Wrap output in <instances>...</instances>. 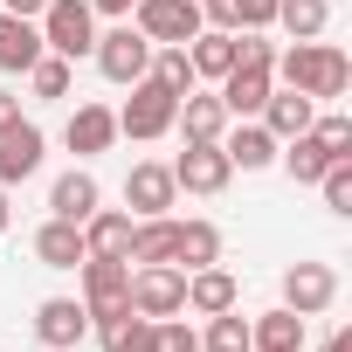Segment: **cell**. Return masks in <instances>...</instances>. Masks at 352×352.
<instances>
[{
	"label": "cell",
	"mask_w": 352,
	"mask_h": 352,
	"mask_svg": "<svg viewBox=\"0 0 352 352\" xmlns=\"http://www.w3.org/2000/svg\"><path fill=\"white\" fill-rule=\"evenodd\" d=\"M83 331H90L83 297H42V304H35V338H42L49 352H76Z\"/></svg>",
	"instance_id": "obj_10"
},
{
	"label": "cell",
	"mask_w": 352,
	"mask_h": 352,
	"mask_svg": "<svg viewBox=\"0 0 352 352\" xmlns=\"http://www.w3.org/2000/svg\"><path fill=\"white\" fill-rule=\"evenodd\" d=\"M235 28L270 35V28H276V0H235Z\"/></svg>",
	"instance_id": "obj_35"
},
{
	"label": "cell",
	"mask_w": 352,
	"mask_h": 352,
	"mask_svg": "<svg viewBox=\"0 0 352 352\" xmlns=\"http://www.w3.org/2000/svg\"><path fill=\"white\" fill-rule=\"evenodd\" d=\"M28 90H35V97H42V104H56V97H69V63H63V56H49V49H42V56H35V63H28Z\"/></svg>",
	"instance_id": "obj_31"
},
{
	"label": "cell",
	"mask_w": 352,
	"mask_h": 352,
	"mask_svg": "<svg viewBox=\"0 0 352 352\" xmlns=\"http://www.w3.org/2000/svg\"><path fill=\"white\" fill-rule=\"evenodd\" d=\"M83 249H90V256H124V249H131V214H124V208H97V214L83 221Z\"/></svg>",
	"instance_id": "obj_26"
},
{
	"label": "cell",
	"mask_w": 352,
	"mask_h": 352,
	"mask_svg": "<svg viewBox=\"0 0 352 352\" xmlns=\"http://www.w3.org/2000/svg\"><path fill=\"white\" fill-rule=\"evenodd\" d=\"M318 352H352V331H345V324H338V331H331V338H324V345H318Z\"/></svg>",
	"instance_id": "obj_39"
},
{
	"label": "cell",
	"mask_w": 352,
	"mask_h": 352,
	"mask_svg": "<svg viewBox=\"0 0 352 352\" xmlns=\"http://www.w3.org/2000/svg\"><path fill=\"white\" fill-rule=\"evenodd\" d=\"M76 276H83V311H90V324H111V318L131 311V263H124V256H83Z\"/></svg>",
	"instance_id": "obj_3"
},
{
	"label": "cell",
	"mask_w": 352,
	"mask_h": 352,
	"mask_svg": "<svg viewBox=\"0 0 352 352\" xmlns=\"http://www.w3.org/2000/svg\"><path fill=\"white\" fill-rule=\"evenodd\" d=\"M131 28H138L152 49H187L208 21H201V0H138V8H131Z\"/></svg>",
	"instance_id": "obj_5"
},
{
	"label": "cell",
	"mask_w": 352,
	"mask_h": 352,
	"mask_svg": "<svg viewBox=\"0 0 352 352\" xmlns=\"http://www.w3.org/2000/svg\"><path fill=\"white\" fill-rule=\"evenodd\" d=\"M159 352H201V331L180 318H159Z\"/></svg>",
	"instance_id": "obj_36"
},
{
	"label": "cell",
	"mask_w": 352,
	"mask_h": 352,
	"mask_svg": "<svg viewBox=\"0 0 352 352\" xmlns=\"http://www.w3.org/2000/svg\"><path fill=\"white\" fill-rule=\"evenodd\" d=\"M35 28H42V49L63 56V63H83L97 49V8L90 0H49L35 14Z\"/></svg>",
	"instance_id": "obj_2"
},
{
	"label": "cell",
	"mask_w": 352,
	"mask_h": 352,
	"mask_svg": "<svg viewBox=\"0 0 352 352\" xmlns=\"http://www.w3.org/2000/svg\"><path fill=\"white\" fill-rule=\"evenodd\" d=\"M214 90H221L228 118H256V111H263V97L276 90V76H270V63H235V69H228Z\"/></svg>",
	"instance_id": "obj_15"
},
{
	"label": "cell",
	"mask_w": 352,
	"mask_h": 352,
	"mask_svg": "<svg viewBox=\"0 0 352 352\" xmlns=\"http://www.w3.org/2000/svg\"><path fill=\"white\" fill-rule=\"evenodd\" d=\"M221 152H228V166H242V173L276 166V138L263 131V118H242L235 131H221Z\"/></svg>",
	"instance_id": "obj_20"
},
{
	"label": "cell",
	"mask_w": 352,
	"mask_h": 352,
	"mask_svg": "<svg viewBox=\"0 0 352 352\" xmlns=\"http://www.w3.org/2000/svg\"><path fill=\"white\" fill-rule=\"evenodd\" d=\"M14 124H21V97H14V90H0V131H14Z\"/></svg>",
	"instance_id": "obj_37"
},
{
	"label": "cell",
	"mask_w": 352,
	"mask_h": 352,
	"mask_svg": "<svg viewBox=\"0 0 352 352\" xmlns=\"http://www.w3.org/2000/svg\"><path fill=\"white\" fill-rule=\"evenodd\" d=\"M173 201H180V187H173V166H159V159H138L131 173H124V208L145 221V214H166Z\"/></svg>",
	"instance_id": "obj_11"
},
{
	"label": "cell",
	"mask_w": 352,
	"mask_h": 352,
	"mask_svg": "<svg viewBox=\"0 0 352 352\" xmlns=\"http://www.w3.org/2000/svg\"><path fill=\"white\" fill-rule=\"evenodd\" d=\"M97 208H104V187H97V173H90V166H69L63 180L49 187V214H56V221H76V228H83Z\"/></svg>",
	"instance_id": "obj_13"
},
{
	"label": "cell",
	"mask_w": 352,
	"mask_h": 352,
	"mask_svg": "<svg viewBox=\"0 0 352 352\" xmlns=\"http://www.w3.org/2000/svg\"><path fill=\"white\" fill-rule=\"evenodd\" d=\"M201 352H256V345H249V318H242V304L208 318V338H201Z\"/></svg>",
	"instance_id": "obj_30"
},
{
	"label": "cell",
	"mask_w": 352,
	"mask_h": 352,
	"mask_svg": "<svg viewBox=\"0 0 352 352\" xmlns=\"http://www.w3.org/2000/svg\"><path fill=\"white\" fill-rule=\"evenodd\" d=\"M131 311L138 318H180L187 311V270L180 263H145V270H131Z\"/></svg>",
	"instance_id": "obj_6"
},
{
	"label": "cell",
	"mask_w": 352,
	"mask_h": 352,
	"mask_svg": "<svg viewBox=\"0 0 352 352\" xmlns=\"http://www.w3.org/2000/svg\"><path fill=\"white\" fill-rule=\"evenodd\" d=\"M90 8H97V14H111V21H131L138 0H90Z\"/></svg>",
	"instance_id": "obj_38"
},
{
	"label": "cell",
	"mask_w": 352,
	"mask_h": 352,
	"mask_svg": "<svg viewBox=\"0 0 352 352\" xmlns=\"http://www.w3.org/2000/svg\"><path fill=\"white\" fill-rule=\"evenodd\" d=\"M173 131H180V138H221V131H228V104H221V90H187L180 111H173Z\"/></svg>",
	"instance_id": "obj_17"
},
{
	"label": "cell",
	"mask_w": 352,
	"mask_h": 352,
	"mask_svg": "<svg viewBox=\"0 0 352 352\" xmlns=\"http://www.w3.org/2000/svg\"><path fill=\"white\" fill-rule=\"evenodd\" d=\"M324 21H331V0H276V28L290 42H318Z\"/></svg>",
	"instance_id": "obj_29"
},
{
	"label": "cell",
	"mask_w": 352,
	"mask_h": 352,
	"mask_svg": "<svg viewBox=\"0 0 352 352\" xmlns=\"http://www.w3.org/2000/svg\"><path fill=\"white\" fill-rule=\"evenodd\" d=\"M42 152H49V138H42L35 118H21L14 131H0V187H21L28 173H42Z\"/></svg>",
	"instance_id": "obj_12"
},
{
	"label": "cell",
	"mask_w": 352,
	"mask_h": 352,
	"mask_svg": "<svg viewBox=\"0 0 352 352\" xmlns=\"http://www.w3.org/2000/svg\"><path fill=\"white\" fill-rule=\"evenodd\" d=\"M249 345H256V352H304V318H297L290 304H276V311L249 318Z\"/></svg>",
	"instance_id": "obj_22"
},
{
	"label": "cell",
	"mask_w": 352,
	"mask_h": 352,
	"mask_svg": "<svg viewBox=\"0 0 352 352\" xmlns=\"http://www.w3.org/2000/svg\"><path fill=\"white\" fill-rule=\"evenodd\" d=\"M152 83H166L173 97H187L194 90V63H187V49H152V69H145Z\"/></svg>",
	"instance_id": "obj_32"
},
{
	"label": "cell",
	"mask_w": 352,
	"mask_h": 352,
	"mask_svg": "<svg viewBox=\"0 0 352 352\" xmlns=\"http://www.w3.org/2000/svg\"><path fill=\"white\" fill-rule=\"evenodd\" d=\"M173 263H180V270L221 263V228L214 221H180V235H173Z\"/></svg>",
	"instance_id": "obj_25"
},
{
	"label": "cell",
	"mask_w": 352,
	"mask_h": 352,
	"mask_svg": "<svg viewBox=\"0 0 352 352\" xmlns=\"http://www.w3.org/2000/svg\"><path fill=\"white\" fill-rule=\"evenodd\" d=\"M97 338H104V352H159V324H152V318H138V311H124V318L97 324Z\"/></svg>",
	"instance_id": "obj_28"
},
{
	"label": "cell",
	"mask_w": 352,
	"mask_h": 352,
	"mask_svg": "<svg viewBox=\"0 0 352 352\" xmlns=\"http://www.w3.org/2000/svg\"><path fill=\"white\" fill-rule=\"evenodd\" d=\"M318 194H324L331 214H352V159H331V166L318 173Z\"/></svg>",
	"instance_id": "obj_33"
},
{
	"label": "cell",
	"mask_w": 352,
	"mask_h": 352,
	"mask_svg": "<svg viewBox=\"0 0 352 352\" xmlns=\"http://www.w3.org/2000/svg\"><path fill=\"white\" fill-rule=\"evenodd\" d=\"M270 76H276L283 90H304L311 104H338V97L352 90V63H345V49H331V42H290V49L270 63Z\"/></svg>",
	"instance_id": "obj_1"
},
{
	"label": "cell",
	"mask_w": 352,
	"mask_h": 352,
	"mask_svg": "<svg viewBox=\"0 0 352 352\" xmlns=\"http://www.w3.org/2000/svg\"><path fill=\"white\" fill-rule=\"evenodd\" d=\"M42 56V28L28 14H0V76H28V63Z\"/></svg>",
	"instance_id": "obj_23"
},
{
	"label": "cell",
	"mask_w": 352,
	"mask_h": 352,
	"mask_svg": "<svg viewBox=\"0 0 352 352\" xmlns=\"http://www.w3.org/2000/svg\"><path fill=\"white\" fill-rule=\"evenodd\" d=\"M235 304H242V283H235L221 263L187 270V311H194V318H214V311H235Z\"/></svg>",
	"instance_id": "obj_16"
},
{
	"label": "cell",
	"mask_w": 352,
	"mask_h": 352,
	"mask_svg": "<svg viewBox=\"0 0 352 352\" xmlns=\"http://www.w3.org/2000/svg\"><path fill=\"white\" fill-rule=\"evenodd\" d=\"M283 304H290L297 318L331 311V304H338V270H331V263H290V270H283Z\"/></svg>",
	"instance_id": "obj_9"
},
{
	"label": "cell",
	"mask_w": 352,
	"mask_h": 352,
	"mask_svg": "<svg viewBox=\"0 0 352 352\" xmlns=\"http://www.w3.org/2000/svg\"><path fill=\"white\" fill-rule=\"evenodd\" d=\"M8 221H14V208H8V187H0V235H8Z\"/></svg>",
	"instance_id": "obj_41"
},
{
	"label": "cell",
	"mask_w": 352,
	"mask_h": 352,
	"mask_svg": "<svg viewBox=\"0 0 352 352\" xmlns=\"http://www.w3.org/2000/svg\"><path fill=\"white\" fill-rule=\"evenodd\" d=\"M97 69H104V83H138L145 69H152V42L131 28V21H118V28H104L97 35Z\"/></svg>",
	"instance_id": "obj_8"
},
{
	"label": "cell",
	"mask_w": 352,
	"mask_h": 352,
	"mask_svg": "<svg viewBox=\"0 0 352 352\" xmlns=\"http://www.w3.org/2000/svg\"><path fill=\"white\" fill-rule=\"evenodd\" d=\"M311 138H318L331 159H352V118H345V111H324V118H311Z\"/></svg>",
	"instance_id": "obj_34"
},
{
	"label": "cell",
	"mask_w": 352,
	"mask_h": 352,
	"mask_svg": "<svg viewBox=\"0 0 352 352\" xmlns=\"http://www.w3.org/2000/svg\"><path fill=\"white\" fill-rule=\"evenodd\" d=\"M131 97H124V111H118V131L131 138V145H152V138H166L173 131V111H180V97H173L166 83H152V76H138V83H124Z\"/></svg>",
	"instance_id": "obj_4"
},
{
	"label": "cell",
	"mask_w": 352,
	"mask_h": 352,
	"mask_svg": "<svg viewBox=\"0 0 352 352\" xmlns=\"http://www.w3.org/2000/svg\"><path fill=\"white\" fill-rule=\"evenodd\" d=\"M256 118H263V131H270V138L283 145V138H297V131H311V118H318V104H311L304 90H270Z\"/></svg>",
	"instance_id": "obj_18"
},
{
	"label": "cell",
	"mask_w": 352,
	"mask_h": 352,
	"mask_svg": "<svg viewBox=\"0 0 352 352\" xmlns=\"http://www.w3.org/2000/svg\"><path fill=\"white\" fill-rule=\"evenodd\" d=\"M83 256H90V249H83V228H76V221H56V214H49V221L35 228V263H42V270H76Z\"/></svg>",
	"instance_id": "obj_21"
},
{
	"label": "cell",
	"mask_w": 352,
	"mask_h": 352,
	"mask_svg": "<svg viewBox=\"0 0 352 352\" xmlns=\"http://www.w3.org/2000/svg\"><path fill=\"white\" fill-rule=\"evenodd\" d=\"M111 138H118V111H111V104H76V111H69V124H63V145H69L76 159L111 152Z\"/></svg>",
	"instance_id": "obj_14"
},
{
	"label": "cell",
	"mask_w": 352,
	"mask_h": 352,
	"mask_svg": "<svg viewBox=\"0 0 352 352\" xmlns=\"http://www.w3.org/2000/svg\"><path fill=\"white\" fill-rule=\"evenodd\" d=\"M173 235H180V221L173 214H145V221H131V249H124V263H173Z\"/></svg>",
	"instance_id": "obj_24"
},
{
	"label": "cell",
	"mask_w": 352,
	"mask_h": 352,
	"mask_svg": "<svg viewBox=\"0 0 352 352\" xmlns=\"http://www.w3.org/2000/svg\"><path fill=\"white\" fill-rule=\"evenodd\" d=\"M187 63H194V83H221L235 69V28H201L187 42Z\"/></svg>",
	"instance_id": "obj_19"
},
{
	"label": "cell",
	"mask_w": 352,
	"mask_h": 352,
	"mask_svg": "<svg viewBox=\"0 0 352 352\" xmlns=\"http://www.w3.org/2000/svg\"><path fill=\"white\" fill-rule=\"evenodd\" d=\"M276 159H283V173H290L297 187H318V173L331 166V152H324V145H318L311 131H297V138H283V145H276Z\"/></svg>",
	"instance_id": "obj_27"
},
{
	"label": "cell",
	"mask_w": 352,
	"mask_h": 352,
	"mask_svg": "<svg viewBox=\"0 0 352 352\" xmlns=\"http://www.w3.org/2000/svg\"><path fill=\"white\" fill-rule=\"evenodd\" d=\"M42 8H49V0H8V14H28V21H35Z\"/></svg>",
	"instance_id": "obj_40"
},
{
	"label": "cell",
	"mask_w": 352,
	"mask_h": 352,
	"mask_svg": "<svg viewBox=\"0 0 352 352\" xmlns=\"http://www.w3.org/2000/svg\"><path fill=\"white\" fill-rule=\"evenodd\" d=\"M228 180H235V166H228L221 138H187V152L173 159V187H180V194H201V201H214Z\"/></svg>",
	"instance_id": "obj_7"
}]
</instances>
